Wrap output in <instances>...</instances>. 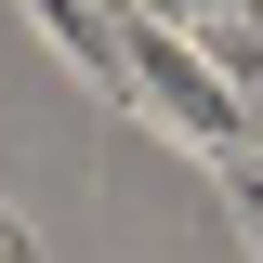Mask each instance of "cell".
I'll use <instances>...</instances> for the list:
<instances>
[{
  "instance_id": "cell-2",
  "label": "cell",
  "mask_w": 263,
  "mask_h": 263,
  "mask_svg": "<svg viewBox=\"0 0 263 263\" xmlns=\"http://www.w3.org/2000/svg\"><path fill=\"white\" fill-rule=\"evenodd\" d=\"M211 171H224V197H237V224H250V250H263V158L237 145V158H211Z\"/></svg>"
},
{
  "instance_id": "cell-3",
  "label": "cell",
  "mask_w": 263,
  "mask_h": 263,
  "mask_svg": "<svg viewBox=\"0 0 263 263\" xmlns=\"http://www.w3.org/2000/svg\"><path fill=\"white\" fill-rule=\"evenodd\" d=\"M0 263H40V250H27V237H13V224H0Z\"/></svg>"
},
{
  "instance_id": "cell-1",
  "label": "cell",
  "mask_w": 263,
  "mask_h": 263,
  "mask_svg": "<svg viewBox=\"0 0 263 263\" xmlns=\"http://www.w3.org/2000/svg\"><path fill=\"white\" fill-rule=\"evenodd\" d=\"M119 53H132V105H145L171 145H197V158H237V145H250V105L211 79V53H197L184 27H158V13H119Z\"/></svg>"
}]
</instances>
